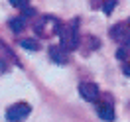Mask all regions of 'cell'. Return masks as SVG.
<instances>
[{
    "instance_id": "cell-1",
    "label": "cell",
    "mask_w": 130,
    "mask_h": 122,
    "mask_svg": "<svg viewBox=\"0 0 130 122\" xmlns=\"http://www.w3.org/2000/svg\"><path fill=\"white\" fill-rule=\"evenodd\" d=\"M57 36H59V40H61L59 45H61L65 51L75 49L79 45V40H81V36H79V20L75 18L73 22H69V24H61Z\"/></svg>"
},
{
    "instance_id": "cell-2",
    "label": "cell",
    "mask_w": 130,
    "mask_h": 122,
    "mask_svg": "<svg viewBox=\"0 0 130 122\" xmlns=\"http://www.w3.org/2000/svg\"><path fill=\"white\" fill-rule=\"evenodd\" d=\"M59 28H61V22H59L57 18H53V16H43V18H40V22L34 26L36 33L41 36V38H47V36L57 33V32H59Z\"/></svg>"
},
{
    "instance_id": "cell-3",
    "label": "cell",
    "mask_w": 130,
    "mask_h": 122,
    "mask_svg": "<svg viewBox=\"0 0 130 122\" xmlns=\"http://www.w3.org/2000/svg\"><path fill=\"white\" fill-rule=\"evenodd\" d=\"M30 112H32V106L28 104V102H16V104H12L8 110H6V120L22 122L30 116Z\"/></svg>"
},
{
    "instance_id": "cell-4",
    "label": "cell",
    "mask_w": 130,
    "mask_h": 122,
    "mask_svg": "<svg viewBox=\"0 0 130 122\" xmlns=\"http://www.w3.org/2000/svg\"><path fill=\"white\" fill-rule=\"evenodd\" d=\"M110 36H112L116 41H120V43H124V45H128L130 43V28L126 22H120V24H116L110 30Z\"/></svg>"
},
{
    "instance_id": "cell-5",
    "label": "cell",
    "mask_w": 130,
    "mask_h": 122,
    "mask_svg": "<svg viewBox=\"0 0 130 122\" xmlns=\"http://www.w3.org/2000/svg\"><path fill=\"white\" fill-rule=\"evenodd\" d=\"M79 95H81L85 100L95 102L99 98V85H95V83H81V85H79Z\"/></svg>"
},
{
    "instance_id": "cell-6",
    "label": "cell",
    "mask_w": 130,
    "mask_h": 122,
    "mask_svg": "<svg viewBox=\"0 0 130 122\" xmlns=\"http://www.w3.org/2000/svg\"><path fill=\"white\" fill-rule=\"evenodd\" d=\"M97 112H99V118H103L105 122H112L114 120V106L110 104V102H99Z\"/></svg>"
},
{
    "instance_id": "cell-7",
    "label": "cell",
    "mask_w": 130,
    "mask_h": 122,
    "mask_svg": "<svg viewBox=\"0 0 130 122\" xmlns=\"http://www.w3.org/2000/svg\"><path fill=\"white\" fill-rule=\"evenodd\" d=\"M49 57H51V61H55V63H67L69 61V57H67V51H65L61 45H51L49 47Z\"/></svg>"
},
{
    "instance_id": "cell-8",
    "label": "cell",
    "mask_w": 130,
    "mask_h": 122,
    "mask_svg": "<svg viewBox=\"0 0 130 122\" xmlns=\"http://www.w3.org/2000/svg\"><path fill=\"white\" fill-rule=\"evenodd\" d=\"M26 26V18L20 16V18H14L12 22H10V28H12V32H22Z\"/></svg>"
},
{
    "instance_id": "cell-9",
    "label": "cell",
    "mask_w": 130,
    "mask_h": 122,
    "mask_svg": "<svg viewBox=\"0 0 130 122\" xmlns=\"http://www.w3.org/2000/svg\"><path fill=\"white\" fill-rule=\"evenodd\" d=\"M22 47H26V49H40V43L38 41H34V40H22Z\"/></svg>"
},
{
    "instance_id": "cell-10",
    "label": "cell",
    "mask_w": 130,
    "mask_h": 122,
    "mask_svg": "<svg viewBox=\"0 0 130 122\" xmlns=\"http://www.w3.org/2000/svg\"><path fill=\"white\" fill-rule=\"evenodd\" d=\"M114 6H116V0H105V2H103V12H105V14H110Z\"/></svg>"
},
{
    "instance_id": "cell-11",
    "label": "cell",
    "mask_w": 130,
    "mask_h": 122,
    "mask_svg": "<svg viewBox=\"0 0 130 122\" xmlns=\"http://www.w3.org/2000/svg\"><path fill=\"white\" fill-rule=\"evenodd\" d=\"M10 4L14 6V8H28V4H30V0H10Z\"/></svg>"
},
{
    "instance_id": "cell-12",
    "label": "cell",
    "mask_w": 130,
    "mask_h": 122,
    "mask_svg": "<svg viewBox=\"0 0 130 122\" xmlns=\"http://www.w3.org/2000/svg\"><path fill=\"white\" fill-rule=\"evenodd\" d=\"M126 53H128V47L124 45V47L118 49V59H126Z\"/></svg>"
},
{
    "instance_id": "cell-13",
    "label": "cell",
    "mask_w": 130,
    "mask_h": 122,
    "mask_svg": "<svg viewBox=\"0 0 130 122\" xmlns=\"http://www.w3.org/2000/svg\"><path fill=\"white\" fill-rule=\"evenodd\" d=\"M124 73H126V75H130V63H128L126 67H124Z\"/></svg>"
},
{
    "instance_id": "cell-14",
    "label": "cell",
    "mask_w": 130,
    "mask_h": 122,
    "mask_svg": "<svg viewBox=\"0 0 130 122\" xmlns=\"http://www.w3.org/2000/svg\"><path fill=\"white\" fill-rule=\"evenodd\" d=\"M126 24H128V28H130V20H128V22H126Z\"/></svg>"
}]
</instances>
